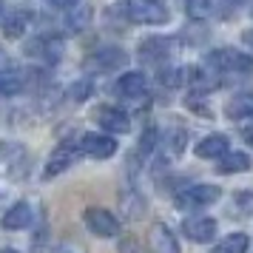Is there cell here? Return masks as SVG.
I'll list each match as a JSON object with an SVG mask.
<instances>
[{"instance_id": "6da1fadb", "label": "cell", "mask_w": 253, "mask_h": 253, "mask_svg": "<svg viewBox=\"0 0 253 253\" xmlns=\"http://www.w3.org/2000/svg\"><path fill=\"white\" fill-rule=\"evenodd\" d=\"M114 9L126 14L131 23L160 26L168 20V9L160 6L157 0H120V3H114Z\"/></svg>"}, {"instance_id": "7a4b0ae2", "label": "cell", "mask_w": 253, "mask_h": 253, "mask_svg": "<svg viewBox=\"0 0 253 253\" xmlns=\"http://www.w3.org/2000/svg\"><path fill=\"white\" fill-rule=\"evenodd\" d=\"M208 66H213L216 71H233V74H251L253 71V57L248 51H236V48H216L205 57Z\"/></svg>"}, {"instance_id": "3957f363", "label": "cell", "mask_w": 253, "mask_h": 253, "mask_svg": "<svg viewBox=\"0 0 253 253\" xmlns=\"http://www.w3.org/2000/svg\"><path fill=\"white\" fill-rule=\"evenodd\" d=\"M83 219H85V228L91 230L94 236H100V239H111V236L120 233V219L111 211H105V208H88Z\"/></svg>"}, {"instance_id": "277c9868", "label": "cell", "mask_w": 253, "mask_h": 253, "mask_svg": "<svg viewBox=\"0 0 253 253\" xmlns=\"http://www.w3.org/2000/svg\"><path fill=\"white\" fill-rule=\"evenodd\" d=\"M219 196H222V191L216 185H191L176 194V205L182 211H194V208H205L211 202H216Z\"/></svg>"}, {"instance_id": "5b68a950", "label": "cell", "mask_w": 253, "mask_h": 253, "mask_svg": "<svg viewBox=\"0 0 253 253\" xmlns=\"http://www.w3.org/2000/svg\"><path fill=\"white\" fill-rule=\"evenodd\" d=\"M80 151L88 154V157H94V160H108L117 151V142L108 134H94V131H88V134L80 137Z\"/></svg>"}, {"instance_id": "8992f818", "label": "cell", "mask_w": 253, "mask_h": 253, "mask_svg": "<svg viewBox=\"0 0 253 253\" xmlns=\"http://www.w3.org/2000/svg\"><path fill=\"white\" fill-rule=\"evenodd\" d=\"M182 233L191 242L205 245V242H211L216 236V219L213 216H188L182 222Z\"/></svg>"}, {"instance_id": "52a82bcc", "label": "cell", "mask_w": 253, "mask_h": 253, "mask_svg": "<svg viewBox=\"0 0 253 253\" xmlns=\"http://www.w3.org/2000/svg\"><path fill=\"white\" fill-rule=\"evenodd\" d=\"M26 54L40 57V60H46V63H57V60L63 57V37H57V35L37 37V40H32V43H29Z\"/></svg>"}, {"instance_id": "ba28073f", "label": "cell", "mask_w": 253, "mask_h": 253, "mask_svg": "<svg viewBox=\"0 0 253 253\" xmlns=\"http://www.w3.org/2000/svg\"><path fill=\"white\" fill-rule=\"evenodd\" d=\"M94 117H97V123H100L105 131H111V134H126L128 128H131L128 114L120 111L117 105H100V108L94 111Z\"/></svg>"}, {"instance_id": "9c48e42d", "label": "cell", "mask_w": 253, "mask_h": 253, "mask_svg": "<svg viewBox=\"0 0 253 253\" xmlns=\"http://www.w3.org/2000/svg\"><path fill=\"white\" fill-rule=\"evenodd\" d=\"M173 48V40L171 37H145V40H139V57L145 60V63H162V60L171 54Z\"/></svg>"}, {"instance_id": "30bf717a", "label": "cell", "mask_w": 253, "mask_h": 253, "mask_svg": "<svg viewBox=\"0 0 253 253\" xmlns=\"http://www.w3.org/2000/svg\"><path fill=\"white\" fill-rule=\"evenodd\" d=\"M126 63H128L126 51H120V48H100V51H94L91 57L85 60V69L114 71V69H120V66H126Z\"/></svg>"}, {"instance_id": "8fae6325", "label": "cell", "mask_w": 253, "mask_h": 253, "mask_svg": "<svg viewBox=\"0 0 253 253\" xmlns=\"http://www.w3.org/2000/svg\"><path fill=\"white\" fill-rule=\"evenodd\" d=\"M148 245H151V253H179V242L176 236L171 233L168 225H151V233H148Z\"/></svg>"}, {"instance_id": "7c38bea8", "label": "cell", "mask_w": 253, "mask_h": 253, "mask_svg": "<svg viewBox=\"0 0 253 253\" xmlns=\"http://www.w3.org/2000/svg\"><path fill=\"white\" fill-rule=\"evenodd\" d=\"M145 88H148V80L142 71H126L120 80H117V94L126 97V100H139L145 97Z\"/></svg>"}, {"instance_id": "4fadbf2b", "label": "cell", "mask_w": 253, "mask_h": 253, "mask_svg": "<svg viewBox=\"0 0 253 253\" xmlns=\"http://www.w3.org/2000/svg\"><path fill=\"white\" fill-rule=\"evenodd\" d=\"M32 216H35V211H32V205H29V202H14V205L3 213V219H0V228H3V230L29 228Z\"/></svg>"}, {"instance_id": "5bb4252c", "label": "cell", "mask_w": 253, "mask_h": 253, "mask_svg": "<svg viewBox=\"0 0 253 253\" xmlns=\"http://www.w3.org/2000/svg\"><path fill=\"white\" fill-rule=\"evenodd\" d=\"M196 157L199 160H219L225 151H228V137L225 134H208L205 139L196 142Z\"/></svg>"}, {"instance_id": "9a60e30c", "label": "cell", "mask_w": 253, "mask_h": 253, "mask_svg": "<svg viewBox=\"0 0 253 253\" xmlns=\"http://www.w3.org/2000/svg\"><path fill=\"white\" fill-rule=\"evenodd\" d=\"M74 160H77V151L71 148V145H57V148L51 151V157H48V165H46V176H57V173H63L69 165H74Z\"/></svg>"}, {"instance_id": "2e32d148", "label": "cell", "mask_w": 253, "mask_h": 253, "mask_svg": "<svg viewBox=\"0 0 253 253\" xmlns=\"http://www.w3.org/2000/svg\"><path fill=\"white\" fill-rule=\"evenodd\" d=\"M0 26H3V35L9 37V40H17V37H23V35H26V29L32 26V14H29V12L6 14Z\"/></svg>"}, {"instance_id": "e0dca14e", "label": "cell", "mask_w": 253, "mask_h": 253, "mask_svg": "<svg viewBox=\"0 0 253 253\" xmlns=\"http://www.w3.org/2000/svg\"><path fill=\"white\" fill-rule=\"evenodd\" d=\"M225 114H228L230 120H248V117H253V91L236 94L233 100H228Z\"/></svg>"}, {"instance_id": "ac0fdd59", "label": "cell", "mask_w": 253, "mask_h": 253, "mask_svg": "<svg viewBox=\"0 0 253 253\" xmlns=\"http://www.w3.org/2000/svg\"><path fill=\"white\" fill-rule=\"evenodd\" d=\"M91 6H85V3H74V6H69V17H66V26H69V32H83V29H88V23H91Z\"/></svg>"}, {"instance_id": "d6986e66", "label": "cell", "mask_w": 253, "mask_h": 253, "mask_svg": "<svg viewBox=\"0 0 253 253\" xmlns=\"http://www.w3.org/2000/svg\"><path fill=\"white\" fill-rule=\"evenodd\" d=\"M242 171H251V157L242 154V151H233V154H222L219 157V173H242Z\"/></svg>"}, {"instance_id": "ffe728a7", "label": "cell", "mask_w": 253, "mask_h": 253, "mask_svg": "<svg viewBox=\"0 0 253 253\" xmlns=\"http://www.w3.org/2000/svg\"><path fill=\"white\" fill-rule=\"evenodd\" d=\"M23 85H26L23 71H17V69L0 71V97H12V94H17Z\"/></svg>"}, {"instance_id": "44dd1931", "label": "cell", "mask_w": 253, "mask_h": 253, "mask_svg": "<svg viewBox=\"0 0 253 253\" xmlns=\"http://www.w3.org/2000/svg\"><path fill=\"white\" fill-rule=\"evenodd\" d=\"M248 245H251L248 233H230V236H225L211 253H248Z\"/></svg>"}, {"instance_id": "7402d4cb", "label": "cell", "mask_w": 253, "mask_h": 253, "mask_svg": "<svg viewBox=\"0 0 253 253\" xmlns=\"http://www.w3.org/2000/svg\"><path fill=\"white\" fill-rule=\"evenodd\" d=\"M120 202H123V211H126L128 219H139L142 213H145V199H142L137 191H126Z\"/></svg>"}, {"instance_id": "603a6c76", "label": "cell", "mask_w": 253, "mask_h": 253, "mask_svg": "<svg viewBox=\"0 0 253 253\" xmlns=\"http://www.w3.org/2000/svg\"><path fill=\"white\" fill-rule=\"evenodd\" d=\"M211 9H213V0H185V14L191 20H205V17H211Z\"/></svg>"}, {"instance_id": "cb8c5ba5", "label": "cell", "mask_w": 253, "mask_h": 253, "mask_svg": "<svg viewBox=\"0 0 253 253\" xmlns=\"http://www.w3.org/2000/svg\"><path fill=\"white\" fill-rule=\"evenodd\" d=\"M69 97L74 100V103H83L85 97H91V80H77L69 88Z\"/></svg>"}, {"instance_id": "d4e9b609", "label": "cell", "mask_w": 253, "mask_h": 253, "mask_svg": "<svg viewBox=\"0 0 253 253\" xmlns=\"http://www.w3.org/2000/svg\"><path fill=\"white\" fill-rule=\"evenodd\" d=\"M160 83L162 85H179V83H185V71L182 69H165V71H160Z\"/></svg>"}, {"instance_id": "484cf974", "label": "cell", "mask_w": 253, "mask_h": 253, "mask_svg": "<svg viewBox=\"0 0 253 253\" xmlns=\"http://www.w3.org/2000/svg\"><path fill=\"white\" fill-rule=\"evenodd\" d=\"M120 253H145V251H142V242L137 236H126L120 242Z\"/></svg>"}, {"instance_id": "4316f807", "label": "cell", "mask_w": 253, "mask_h": 253, "mask_svg": "<svg viewBox=\"0 0 253 253\" xmlns=\"http://www.w3.org/2000/svg\"><path fill=\"white\" fill-rule=\"evenodd\" d=\"M182 139H185L182 131H173V137H171V142H173V154H179V151H182Z\"/></svg>"}, {"instance_id": "83f0119b", "label": "cell", "mask_w": 253, "mask_h": 253, "mask_svg": "<svg viewBox=\"0 0 253 253\" xmlns=\"http://www.w3.org/2000/svg\"><path fill=\"white\" fill-rule=\"evenodd\" d=\"M74 3H80V0H48V6H54V9H69Z\"/></svg>"}, {"instance_id": "f1b7e54d", "label": "cell", "mask_w": 253, "mask_h": 253, "mask_svg": "<svg viewBox=\"0 0 253 253\" xmlns=\"http://www.w3.org/2000/svg\"><path fill=\"white\" fill-rule=\"evenodd\" d=\"M245 43H248V46H253V29H251V32H245Z\"/></svg>"}, {"instance_id": "f546056e", "label": "cell", "mask_w": 253, "mask_h": 253, "mask_svg": "<svg viewBox=\"0 0 253 253\" xmlns=\"http://www.w3.org/2000/svg\"><path fill=\"white\" fill-rule=\"evenodd\" d=\"M245 139H248V142L253 145V128H248V131H245Z\"/></svg>"}, {"instance_id": "4dcf8cb0", "label": "cell", "mask_w": 253, "mask_h": 253, "mask_svg": "<svg viewBox=\"0 0 253 253\" xmlns=\"http://www.w3.org/2000/svg\"><path fill=\"white\" fill-rule=\"evenodd\" d=\"M3 17H6V9H3V6H0V23H3Z\"/></svg>"}, {"instance_id": "1f68e13d", "label": "cell", "mask_w": 253, "mask_h": 253, "mask_svg": "<svg viewBox=\"0 0 253 253\" xmlns=\"http://www.w3.org/2000/svg\"><path fill=\"white\" fill-rule=\"evenodd\" d=\"M0 253H20V251H12V248H6V251H0Z\"/></svg>"}, {"instance_id": "d6a6232c", "label": "cell", "mask_w": 253, "mask_h": 253, "mask_svg": "<svg viewBox=\"0 0 253 253\" xmlns=\"http://www.w3.org/2000/svg\"><path fill=\"white\" fill-rule=\"evenodd\" d=\"M228 3H230V0H228ZM233 3H236V0H233Z\"/></svg>"}]
</instances>
